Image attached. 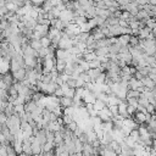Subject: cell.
I'll list each match as a JSON object with an SVG mask.
<instances>
[{
    "label": "cell",
    "mask_w": 156,
    "mask_h": 156,
    "mask_svg": "<svg viewBox=\"0 0 156 156\" xmlns=\"http://www.w3.org/2000/svg\"><path fill=\"white\" fill-rule=\"evenodd\" d=\"M149 104H150L149 100H148L143 94L140 95V98H138V105H140V106H143V107H146Z\"/></svg>",
    "instance_id": "25"
},
{
    "label": "cell",
    "mask_w": 156,
    "mask_h": 156,
    "mask_svg": "<svg viewBox=\"0 0 156 156\" xmlns=\"http://www.w3.org/2000/svg\"><path fill=\"white\" fill-rule=\"evenodd\" d=\"M73 103H74L73 99H72V98H68V97H66V95H62V97L59 98V104H60V106H61L62 109L73 106Z\"/></svg>",
    "instance_id": "2"
},
{
    "label": "cell",
    "mask_w": 156,
    "mask_h": 156,
    "mask_svg": "<svg viewBox=\"0 0 156 156\" xmlns=\"http://www.w3.org/2000/svg\"><path fill=\"white\" fill-rule=\"evenodd\" d=\"M154 20H155V22H156V15H155V16H154Z\"/></svg>",
    "instance_id": "49"
},
{
    "label": "cell",
    "mask_w": 156,
    "mask_h": 156,
    "mask_svg": "<svg viewBox=\"0 0 156 156\" xmlns=\"http://www.w3.org/2000/svg\"><path fill=\"white\" fill-rule=\"evenodd\" d=\"M12 3L20 9V8H22V6H25L27 4V0H12Z\"/></svg>",
    "instance_id": "36"
},
{
    "label": "cell",
    "mask_w": 156,
    "mask_h": 156,
    "mask_svg": "<svg viewBox=\"0 0 156 156\" xmlns=\"http://www.w3.org/2000/svg\"><path fill=\"white\" fill-rule=\"evenodd\" d=\"M95 12H97V16H100V17H103V19H107L109 16H110V11L107 10V9H98V8H95Z\"/></svg>",
    "instance_id": "14"
},
{
    "label": "cell",
    "mask_w": 156,
    "mask_h": 156,
    "mask_svg": "<svg viewBox=\"0 0 156 156\" xmlns=\"http://www.w3.org/2000/svg\"><path fill=\"white\" fill-rule=\"evenodd\" d=\"M135 19H137V21L146 20V19H149V15H148V12H146L145 10H139V11L137 12V15H135Z\"/></svg>",
    "instance_id": "21"
},
{
    "label": "cell",
    "mask_w": 156,
    "mask_h": 156,
    "mask_svg": "<svg viewBox=\"0 0 156 156\" xmlns=\"http://www.w3.org/2000/svg\"><path fill=\"white\" fill-rule=\"evenodd\" d=\"M141 86H143L141 81L135 80V78H133V77H132V80L128 82V88H129V89H135V90H137V88H139V87H141Z\"/></svg>",
    "instance_id": "11"
},
{
    "label": "cell",
    "mask_w": 156,
    "mask_h": 156,
    "mask_svg": "<svg viewBox=\"0 0 156 156\" xmlns=\"http://www.w3.org/2000/svg\"><path fill=\"white\" fill-rule=\"evenodd\" d=\"M40 44H42V48H49L51 45V40L48 37H43L40 39Z\"/></svg>",
    "instance_id": "28"
},
{
    "label": "cell",
    "mask_w": 156,
    "mask_h": 156,
    "mask_svg": "<svg viewBox=\"0 0 156 156\" xmlns=\"http://www.w3.org/2000/svg\"><path fill=\"white\" fill-rule=\"evenodd\" d=\"M17 156H28V155H27L26 152H23V151H22V152H21V154H19Z\"/></svg>",
    "instance_id": "48"
},
{
    "label": "cell",
    "mask_w": 156,
    "mask_h": 156,
    "mask_svg": "<svg viewBox=\"0 0 156 156\" xmlns=\"http://www.w3.org/2000/svg\"><path fill=\"white\" fill-rule=\"evenodd\" d=\"M118 25H120L121 27H123V28H126V27H128V22H127V21H124V20H120V22H118Z\"/></svg>",
    "instance_id": "44"
},
{
    "label": "cell",
    "mask_w": 156,
    "mask_h": 156,
    "mask_svg": "<svg viewBox=\"0 0 156 156\" xmlns=\"http://www.w3.org/2000/svg\"><path fill=\"white\" fill-rule=\"evenodd\" d=\"M22 55L25 56V57H38V51L37 50H34L33 48H31L29 45L22 51Z\"/></svg>",
    "instance_id": "9"
},
{
    "label": "cell",
    "mask_w": 156,
    "mask_h": 156,
    "mask_svg": "<svg viewBox=\"0 0 156 156\" xmlns=\"http://www.w3.org/2000/svg\"><path fill=\"white\" fill-rule=\"evenodd\" d=\"M127 112H128V115L132 117V116L137 112V107H134V106H132V105H127Z\"/></svg>",
    "instance_id": "39"
},
{
    "label": "cell",
    "mask_w": 156,
    "mask_h": 156,
    "mask_svg": "<svg viewBox=\"0 0 156 156\" xmlns=\"http://www.w3.org/2000/svg\"><path fill=\"white\" fill-rule=\"evenodd\" d=\"M78 139H80L83 144H86V143H88V134L86 132H83V133H81L80 135H78Z\"/></svg>",
    "instance_id": "37"
},
{
    "label": "cell",
    "mask_w": 156,
    "mask_h": 156,
    "mask_svg": "<svg viewBox=\"0 0 156 156\" xmlns=\"http://www.w3.org/2000/svg\"><path fill=\"white\" fill-rule=\"evenodd\" d=\"M8 95H9V97H14V98H17V97H19V89L16 88L15 84H12V86L8 89Z\"/></svg>",
    "instance_id": "23"
},
{
    "label": "cell",
    "mask_w": 156,
    "mask_h": 156,
    "mask_svg": "<svg viewBox=\"0 0 156 156\" xmlns=\"http://www.w3.org/2000/svg\"><path fill=\"white\" fill-rule=\"evenodd\" d=\"M4 114H5L8 117L12 116V115L15 114V105L11 104V103H8L6 106H5V109H4Z\"/></svg>",
    "instance_id": "13"
},
{
    "label": "cell",
    "mask_w": 156,
    "mask_h": 156,
    "mask_svg": "<svg viewBox=\"0 0 156 156\" xmlns=\"http://www.w3.org/2000/svg\"><path fill=\"white\" fill-rule=\"evenodd\" d=\"M70 88H76V78H73V77H68V80L65 82Z\"/></svg>",
    "instance_id": "31"
},
{
    "label": "cell",
    "mask_w": 156,
    "mask_h": 156,
    "mask_svg": "<svg viewBox=\"0 0 156 156\" xmlns=\"http://www.w3.org/2000/svg\"><path fill=\"white\" fill-rule=\"evenodd\" d=\"M127 104L128 105H132L134 107H138V99H135V98H128L127 99Z\"/></svg>",
    "instance_id": "38"
},
{
    "label": "cell",
    "mask_w": 156,
    "mask_h": 156,
    "mask_svg": "<svg viewBox=\"0 0 156 156\" xmlns=\"http://www.w3.org/2000/svg\"><path fill=\"white\" fill-rule=\"evenodd\" d=\"M73 23H76L77 26H82V25H84V23H87L88 22V19L86 17V16H76L74 19H73V21H72Z\"/></svg>",
    "instance_id": "15"
},
{
    "label": "cell",
    "mask_w": 156,
    "mask_h": 156,
    "mask_svg": "<svg viewBox=\"0 0 156 156\" xmlns=\"http://www.w3.org/2000/svg\"><path fill=\"white\" fill-rule=\"evenodd\" d=\"M49 29H50V26H44V25H38V23H37V26L34 27V29H33V31L39 32V33H40V36H42V38H43V37H48V34H49Z\"/></svg>",
    "instance_id": "8"
},
{
    "label": "cell",
    "mask_w": 156,
    "mask_h": 156,
    "mask_svg": "<svg viewBox=\"0 0 156 156\" xmlns=\"http://www.w3.org/2000/svg\"><path fill=\"white\" fill-rule=\"evenodd\" d=\"M61 117H62V121H63V124L65 126H67L68 123H71L73 121V117L71 115H62Z\"/></svg>",
    "instance_id": "32"
},
{
    "label": "cell",
    "mask_w": 156,
    "mask_h": 156,
    "mask_svg": "<svg viewBox=\"0 0 156 156\" xmlns=\"http://www.w3.org/2000/svg\"><path fill=\"white\" fill-rule=\"evenodd\" d=\"M129 138H132L134 141H137L139 138H140V134H139V131L138 129H133V131H131V133H129V135H128Z\"/></svg>",
    "instance_id": "29"
},
{
    "label": "cell",
    "mask_w": 156,
    "mask_h": 156,
    "mask_svg": "<svg viewBox=\"0 0 156 156\" xmlns=\"http://www.w3.org/2000/svg\"><path fill=\"white\" fill-rule=\"evenodd\" d=\"M66 127H67V129H70L71 132H74V131L78 128V123H77L76 121H72V122H71V123H68Z\"/></svg>",
    "instance_id": "35"
},
{
    "label": "cell",
    "mask_w": 156,
    "mask_h": 156,
    "mask_svg": "<svg viewBox=\"0 0 156 156\" xmlns=\"http://www.w3.org/2000/svg\"><path fill=\"white\" fill-rule=\"evenodd\" d=\"M131 16H133V15H131L128 11H122L121 12V17H120V20H124V21H129V19H131Z\"/></svg>",
    "instance_id": "33"
},
{
    "label": "cell",
    "mask_w": 156,
    "mask_h": 156,
    "mask_svg": "<svg viewBox=\"0 0 156 156\" xmlns=\"http://www.w3.org/2000/svg\"><path fill=\"white\" fill-rule=\"evenodd\" d=\"M156 53V49H155V45L154 46H149V48H145V54L149 55V56H154Z\"/></svg>",
    "instance_id": "34"
},
{
    "label": "cell",
    "mask_w": 156,
    "mask_h": 156,
    "mask_svg": "<svg viewBox=\"0 0 156 156\" xmlns=\"http://www.w3.org/2000/svg\"><path fill=\"white\" fill-rule=\"evenodd\" d=\"M144 77H145V76H143V74H141L139 71H137V72L133 74V78H135V80H139V81H141Z\"/></svg>",
    "instance_id": "41"
},
{
    "label": "cell",
    "mask_w": 156,
    "mask_h": 156,
    "mask_svg": "<svg viewBox=\"0 0 156 156\" xmlns=\"http://www.w3.org/2000/svg\"><path fill=\"white\" fill-rule=\"evenodd\" d=\"M146 27H148V28H150L151 31L156 28V22H155L154 17H149V19L146 20Z\"/></svg>",
    "instance_id": "27"
},
{
    "label": "cell",
    "mask_w": 156,
    "mask_h": 156,
    "mask_svg": "<svg viewBox=\"0 0 156 156\" xmlns=\"http://www.w3.org/2000/svg\"><path fill=\"white\" fill-rule=\"evenodd\" d=\"M145 109H146V112H149V114H151V115H154V114H155V107H154V105H152V104H149Z\"/></svg>",
    "instance_id": "40"
},
{
    "label": "cell",
    "mask_w": 156,
    "mask_h": 156,
    "mask_svg": "<svg viewBox=\"0 0 156 156\" xmlns=\"http://www.w3.org/2000/svg\"><path fill=\"white\" fill-rule=\"evenodd\" d=\"M138 44H139V37H137V36H131L128 46L132 48V46H135V45H138Z\"/></svg>",
    "instance_id": "24"
},
{
    "label": "cell",
    "mask_w": 156,
    "mask_h": 156,
    "mask_svg": "<svg viewBox=\"0 0 156 156\" xmlns=\"http://www.w3.org/2000/svg\"><path fill=\"white\" fill-rule=\"evenodd\" d=\"M134 156H144V155H134Z\"/></svg>",
    "instance_id": "50"
},
{
    "label": "cell",
    "mask_w": 156,
    "mask_h": 156,
    "mask_svg": "<svg viewBox=\"0 0 156 156\" xmlns=\"http://www.w3.org/2000/svg\"><path fill=\"white\" fill-rule=\"evenodd\" d=\"M67 66V61L63 59H56V63H55V70L57 71L59 74L65 72V68Z\"/></svg>",
    "instance_id": "5"
},
{
    "label": "cell",
    "mask_w": 156,
    "mask_h": 156,
    "mask_svg": "<svg viewBox=\"0 0 156 156\" xmlns=\"http://www.w3.org/2000/svg\"><path fill=\"white\" fill-rule=\"evenodd\" d=\"M107 49H109V54H118L120 53V49H121V44L118 42L117 43H114L110 46H107Z\"/></svg>",
    "instance_id": "16"
},
{
    "label": "cell",
    "mask_w": 156,
    "mask_h": 156,
    "mask_svg": "<svg viewBox=\"0 0 156 156\" xmlns=\"http://www.w3.org/2000/svg\"><path fill=\"white\" fill-rule=\"evenodd\" d=\"M2 81L4 82V84L8 87V89L15 83V78H14V76H12V73L11 72H9V73H5V74H3V78H2Z\"/></svg>",
    "instance_id": "4"
},
{
    "label": "cell",
    "mask_w": 156,
    "mask_h": 156,
    "mask_svg": "<svg viewBox=\"0 0 156 156\" xmlns=\"http://www.w3.org/2000/svg\"><path fill=\"white\" fill-rule=\"evenodd\" d=\"M37 107H38V104H37L36 101H33V100H31V101H28V103H26V104L23 105V110H25V112L28 114V115H31L32 112H34V111L37 110Z\"/></svg>",
    "instance_id": "6"
},
{
    "label": "cell",
    "mask_w": 156,
    "mask_h": 156,
    "mask_svg": "<svg viewBox=\"0 0 156 156\" xmlns=\"http://www.w3.org/2000/svg\"><path fill=\"white\" fill-rule=\"evenodd\" d=\"M133 121L137 123V124H143V123H146V118H145V114L141 112V111H137L133 116H132Z\"/></svg>",
    "instance_id": "7"
},
{
    "label": "cell",
    "mask_w": 156,
    "mask_h": 156,
    "mask_svg": "<svg viewBox=\"0 0 156 156\" xmlns=\"http://www.w3.org/2000/svg\"><path fill=\"white\" fill-rule=\"evenodd\" d=\"M29 156H36V155H29Z\"/></svg>",
    "instance_id": "51"
},
{
    "label": "cell",
    "mask_w": 156,
    "mask_h": 156,
    "mask_svg": "<svg viewBox=\"0 0 156 156\" xmlns=\"http://www.w3.org/2000/svg\"><path fill=\"white\" fill-rule=\"evenodd\" d=\"M12 73V76H14V78H15V82H22V81H25L26 80V68H20V70H17V71H15V72H11Z\"/></svg>",
    "instance_id": "3"
},
{
    "label": "cell",
    "mask_w": 156,
    "mask_h": 156,
    "mask_svg": "<svg viewBox=\"0 0 156 156\" xmlns=\"http://www.w3.org/2000/svg\"><path fill=\"white\" fill-rule=\"evenodd\" d=\"M107 106H109V105H107L105 101L100 100V99H97L95 103L93 104V107H94L97 111H100V110H103V109H105V107H107Z\"/></svg>",
    "instance_id": "12"
},
{
    "label": "cell",
    "mask_w": 156,
    "mask_h": 156,
    "mask_svg": "<svg viewBox=\"0 0 156 156\" xmlns=\"http://www.w3.org/2000/svg\"><path fill=\"white\" fill-rule=\"evenodd\" d=\"M150 32H151V29H150V28H148V27H145V28H141V29H139L138 37H139L140 39H146V38L149 37Z\"/></svg>",
    "instance_id": "18"
},
{
    "label": "cell",
    "mask_w": 156,
    "mask_h": 156,
    "mask_svg": "<svg viewBox=\"0 0 156 156\" xmlns=\"http://www.w3.org/2000/svg\"><path fill=\"white\" fill-rule=\"evenodd\" d=\"M8 120V116L4 112H0V123H5Z\"/></svg>",
    "instance_id": "42"
},
{
    "label": "cell",
    "mask_w": 156,
    "mask_h": 156,
    "mask_svg": "<svg viewBox=\"0 0 156 156\" xmlns=\"http://www.w3.org/2000/svg\"><path fill=\"white\" fill-rule=\"evenodd\" d=\"M59 156H70V154H68V152H67V151L65 150V151H62V152H61V154H60Z\"/></svg>",
    "instance_id": "47"
},
{
    "label": "cell",
    "mask_w": 156,
    "mask_h": 156,
    "mask_svg": "<svg viewBox=\"0 0 156 156\" xmlns=\"http://www.w3.org/2000/svg\"><path fill=\"white\" fill-rule=\"evenodd\" d=\"M129 38H131L129 34H121V36L117 37V40H118V43H120L121 45H128Z\"/></svg>",
    "instance_id": "17"
},
{
    "label": "cell",
    "mask_w": 156,
    "mask_h": 156,
    "mask_svg": "<svg viewBox=\"0 0 156 156\" xmlns=\"http://www.w3.org/2000/svg\"><path fill=\"white\" fill-rule=\"evenodd\" d=\"M94 54L97 55V57L105 56V55H109V49L107 48H98L94 50Z\"/></svg>",
    "instance_id": "19"
},
{
    "label": "cell",
    "mask_w": 156,
    "mask_h": 156,
    "mask_svg": "<svg viewBox=\"0 0 156 156\" xmlns=\"http://www.w3.org/2000/svg\"><path fill=\"white\" fill-rule=\"evenodd\" d=\"M140 95H141V93H139L138 90H135V89H128L127 90L126 99H128V98H135V99H138V98H140Z\"/></svg>",
    "instance_id": "20"
},
{
    "label": "cell",
    "mask_w": 156,
    "mask_h": 156,
    "mask_svg": "<svg viewBox=\"0 0 156 156\" xmlns=\"http://www.w3.org/2000/svg\"><path fill=\"white\" fill-rule=\"evenodd\" d=\"M29 46L31 48H33L34 50H39L40 48H42V44H40V40H38V39H29Z\"/></svg>",
    "instance_id": "22"
},
{
    "label": "cell",
    "mask_w": 156,
    "mask_h": 156,
    "mask_svg": "<svg viewBox=\"0 0 156 156\" xmlns=\"http://www.w3.org/2000/svg\"><path fill=\"white\" fill-rule=\"evenodd\" d=\"M31 146H32V154L33 155H39L43 152V149H42V144L34 138V135L31 138Z\"/></svg>",
    "instance_id": "1"
},
{
    "label": "cell",
    "mask_w": 156,
    "mask_h": 156,
    "mask_svg": "<svg viewBox=\"0 0 156 156\" xmlns=\"http://www.w3.org/2000/svg\"><path fill=\"white\" fill-rule=\"evenodd\" d=\"M141 83H143V86H144L146 89H149V90H151L152 88H155V87H156V83H155L154 81H151L148 76L143 78V80H141Z\"/></svg>",
    "instance_id": "10"
},
{
    "label": "cell",
    "mask_w": 156,
    "mask_h": 156,
    "mask_svg": "<svg viewBox=\"0 0 156 156\" xmlns=\"http://www.w3.org/2000/svg\"><path fill=\"white\" fill-rule=\"evenodd\" d=\"M148 77L150 78L151 81H154V82L156 83V74H154V73H149V74H148Z\"/></svg>",
    "instance_id": "46"
},
{
    "label": "cell",
    "mask_w": 156,
    "mask_h": 156,
    "mask_svg": "<svg viewBox=\"0 0 156 156\" xmlns=\"http://www.w3.org/2000/svg\"><path fill=\"white\" fill-rule=\"evenodd\" d=\"M128 27L132 29V31H135V29H139V21L134 20V21H131L128 22Z\"/></svg>",
    "instance_id": "30"
},
{
    "label": "cell",
    "mask_w": 156,
    "mask_h": 156,
    "mask_svg": "<svg viewBox=\"0 0 156 156\" xmlns=\"http://www.w3.org/2000/svg\"><path fill=\"white\" fill-rule=\"evenodd\" d=\"M54 95H55V97H57V98H60V97H62V95H63V92H62V89H61V88L59 87V88H57V89L55 90V93H54Z\"/></svg>",
    "instance_id": "43"
},
{
    "label": "cell",
    "mask_w": 156,
    "mask_h": 156,
    "mask_svg": "<svg viewBox=\"0 0 156 156\" xmlns=\"http://www.w3.org/2000/svg\"><path fill=\"white\" fill-rule=\"evenodd\" d=\"M135 3L138 5H145V4H148V0H135Z\"/></svg>",
    "instance_id": "45"
},
{
    "label": "cell",
    "mask_w": 156,
    "mask_h": 156,
    "mask_svg": "<svg viewBox=\"0 0 156 156\" xmlns=\"http://www.w3.org/2000/svg\"><path fill=\"white\" fill-rule=\"evenodd\" d=\"M88 63H89V67L90 68H99L101 66V62H100V60L98 57L94 59V60H92V61H89Z\"/></svg>",
    "instance_id": "26"
}]
</instances>
